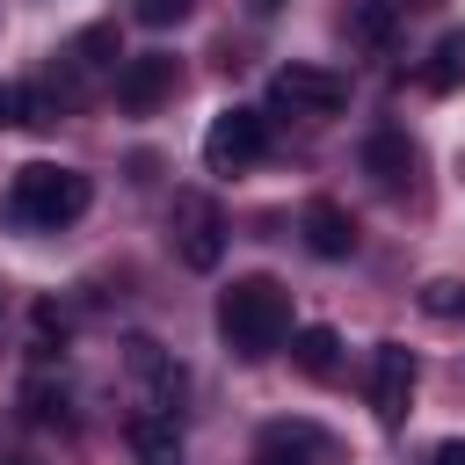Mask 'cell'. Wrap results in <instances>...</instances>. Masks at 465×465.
Here are the masks:
<instances>
[{
    "instance_id": "cell-12",
    "label": "cell",
    "mask_w": 465,
    "mask_h": 465,
    "mask_svg": "<svg viewBox=\"0 0 465 465\" xmlns=\"http://www.w3.org/2000/svg\"><path fill=\"white\" fill-rule=\"evenodd\" d=\"M341 29H349L356 51H392V36H400V0H349Z\"/></svg>"
},
{
    "instance_id": "cell-2",
    "label": "cell",
    "mask_w": 465,
    "mask_h": 465,
    "mask_svg": "<svg viewBox=\"0 0 465 465\" xmlns=\"http://www.w3.org/2000/svg\"><path fill=\"white\" fill-rule=\"evenodd\" d=\"M87 203H94V182L80 167H58V160H29L7 182V218L15 225H44L51 232V225H73Z\"/></svg>"
},
{
    "instance_id": "cell-7",
    "label": "cell",
    "mask_w": 465,
    "mask_h": 465,
    "mask_svg": "<svg viewBox=\"0 0 465 465\" xmlns=\"http://www.w3.org/2000/svg\"><path fill=\"white\" fill-rule=\"evenodd\" d=\"M407 407H414V349L407 341H378V356H371V414L385 429H400Z\"/></svg>"
},
{
    "instance_id": "cell-11",
    "label": "cell",
    "mask_w": 465,
    "mask_h": 465,
    "mask_svg": "<svg viewBox=\"0 0 465 465\" xmlns=\"http://www.w3.org/2000/svg\"><path fill=\"white\" fill-rule=\"evenodd\" d=\"M363 174L378 189H407L414 182V138L407 131H371L363 138Z\"/></svg>"
},
{
    "instance_id": "cell-9",
    "label": "cell",
    "mask_w": 465,
    "mask_h": 465,
    "mask_svg": "<svg viewBox=\"0 0 465 465\" xmlns=\"http://www.w3.org/2000/svg\"><path fill=\"white\" fill-rule=\"evenodd\" d=\"M298 232H305V247H312L320 262H349V254H356V218H349L334 196H312L305 218H298Z\"/></svg>"
},
{
    "instance_id": "cell-10",
    "label": "cell",
    "mask_w": 465,
    "mask_h": 465,
    "mask_svg": "<svg viewBox=\"0 0 465 465\" xmlns=\"http://www.w3.org/2000/svg\"><path fill=\"white\" fill-rule=\"evenodd\" d=\"M124 443H131L138 465H182V429H174L167 407H138V414L124 421Z\"/></svg>"
},
{
    "instance_id": "cell-1",
    "label": "cell",
    "mask_w": 465,
    "mask_h": 465,
    "mask_svg": "<svg viewBox=\"0 0 465 465\" xmlns=\"http://www.w3.org/2000/svg\"><path fill=\"white\" fill-rule=\"evenodd\" d=\"M218 334H225V349L247 356V363L276 356L283 334H291V291H283L276 276H232V283L218 291Z\"/></svg>"
},
{
    "instance_id": "cell-14",
    "label": "cell",
    "mask_w": 465,
    "mask_h": 465,
    "mask_svg": "<svg viewBox=\"0 0 465 465\" xmlns=\"http://www.w3.org/2000/svg\"><path fill=\"white\" fill-rule=\"evenodd\" d=\"M414 80H421L429 94H450V87H465V29H450V36H436Z\"/></svg>"
},
{
    "instance_id": "cell-19",
    "label": "cell",
    "mask_w": 465,
    "mask_h": 465,
    "mask_svg": "<svg viewBox=\"0 0 465 465\" xmlns=\"http://www.w3.org/2000/svg\"><path fill=\"white\" fill-rule=\"evenodd\" d=\"M36 334H44V341H51V334L65 341V320H58V305H36Z\"/></svg>"
},
{
    "instance_id": "cell-21",
    "label": "cell",
    "mask_w": 465,
    "mask_h": 465,
    "mask_svg": "<svg viewBox=\"0 0 465 465\" xmlns=\"http://www.w3.org/2000/svg\"><path fill=\"white\" fill-rule=\"evenodd\" d=\"M276 7H283V0H254V15H276Z\"/></svg>"
},
{
    "instance_id": "cell-16",
    "label": "cell",
    "mask_w": 465,
    "mask_h": 465,
    "mask_svg": "<svg viewBox=\"0 0 465 465\" xmlns=\"http://www.w3.org/2000/svg\"><path fill=\"white\" fill-rule=\"evenodd\" d=\"M22 400H29V421H65V385L29 378V385H22Z\"/></svg>"
},
{
    "instance_id": "cell-18",
    "label": "cell",
    "mask_w": 465,
    "mask_h": 465,
    "mask_svg": "<svg viewBox=\"0 0 465 465\" xmlns=\"http://www.w3.org/2000/svg\"><path fill=\"white\" fill-rule=\"evenodd\" d=\"M131 15H138L145 29H167V22H182V15H189V0H131Z\"/></svg>"
},
{
    "instance_id": "cell-22",
    "label": "cell",
    "mask_w": 465,
    "mask_h": 465,
    "mask_svg": "<svg viewBox=\"0 0 465 465\" xmlns=\"http://www.w3.org/2000/svg\"><path fill=\"white\" fill-rule=\"evenodd\" d=\"M0 465H29V458H0Z\"/></svg>"
},
{
    "instance_id": "cell-20",
    "label": "cell",
    "mask_w": 465,
    "mask_h": 465,
    "mask_svg": "<svg viewBox=\"0 0 465 465\" xmlns=\"http://www.w3.org/2000/svg\"><path fill=\"white\" fill-rule=\"evenodd\" d=\"M429 465H465V443H436V458Z\"/></svg>"
},
{
    "instance_id": "cell-13",
    "label": "cell",
    "mask_w": 465,
    "mask_h": 465,
    "mask_svg": "<svg viewBox=\"0 0 465 465\" xmlns=\"http://www.w3.org/2000/svg\"><path fill=\"white\" fill-rule=\"evenodd\" d=\"M124 356H131V371L160 392V407H167V400H182V385H189V378H182V363H167V356H160V341H145V334H138V341H124ZM167 414H174V407H167Z\"/></svg>"
},
{
    "instance_id": "cell-5",
    "label": "cell",
    "mask_w": 465,
    "mask_h": 465,
    "mask_svg": "<svg viewBox=\"0 0 465 465\" xmlns=\"http://www.w3.org/2000/svg\"><path fill=\"white\" fill-rule=\"evenodd\" d=\"M262 153H269V116H262V109H218V116H211V131H203L211 174H240V167H254Z\"/></svg>"
},
{
    "instance_id": "cell-6",
    "label": "cell",
    "mask_w": 465,
    "mask_h": 465,
    "mask_svg": "<svg viewBox=\"0 0 465 465\" xmlns=\"http://www.w3.org/2000/svg\"><path fill=\"white\" fill-rule=\"evenodd\" d=\"M254 465H341V443L320 421H269L254 436Z\"/></svg>"
},
{
    "instance_id": "cell-15",
    "label": "cell",
    "mask_w": 465,
    "mask_h": 465,
    "mask_svg": "<svg viewBox=\"0 0 465 465\" xmlns=\"http://www.w3.org/2000/svg\"><path fill=\"white\" fill-rule=\"evenodd\" d=\"M291 363H298L305 378H334V363H341V334H334V327H298V334H291Z\"/></svg>"
},
{
    "instance_id": "cell-8",
    "label": "cell",
    "mask_w": 465,
    "mask_h": 465,
    "mask_svg": "<svg viewBox=\"0 0 465 465\" xmlns=\"http://www.w3.org/2000/svg\"><path fill=\"white\" fill-rule=\"evenodd\" d=\"M167 94H174V58H167V51H138V58L116 65V102H124L131 116H153Z\"/></svg>"
},
{
    "instance_id": "cell-3",
    "label": "cell",
    "mask_w": 465,
    "mask_h": 465,
    "mask_svg": "<svg viewBox=\"0 0 465 465\" xmlns=\"http://www.w3.org/2000/svg\"><path fill=\"white\" fill-rule=\"evenodd\" d=\"M167 240H174L182 269H218V262H225V211H218L203 189H174Z\"/></svg>"
},
{
    "instance_id": "cell-17",
    "label": "cell",
    "mask_w": 465,
    "mask_h": 465,
    "mask_svg": "<svg viewBox=\"0 0 465 465\" xmlns=\"http://www.w3.org/2000/svg\"><path fill=\"white\" fill-rule=\"evenodd\" d=\"M421 312H436V320H458V312H465V283H450V276L421 283Z\"/></svg>"
},
{
    "instance_id": "cell-4",
    "label": "cell",
    "mask_w": 465,
    "mask_h": 465,
    "mask_svg": "<svg viewBox=\"0 0 465 465\" xmlns=\"http://www.w3.org/2000/svg\"><path fill=\"white\" fill-rule=\"evenodd\" d=\"M269 102H276V109H291V116H334V109L349 102V73L291 58V65H276V80H269Z\"/></svg>"
}]
</instances>
